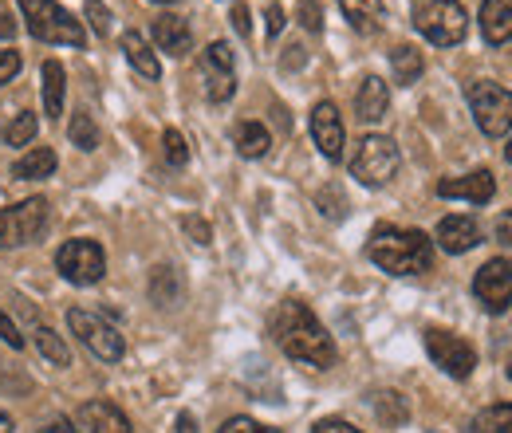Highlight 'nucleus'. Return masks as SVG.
<instances>
[{"label": "nucleus", "mask_w": 512, "mask_h": 433, "mask_svg": "<svg viewBox=\"0 0 512 433\" xmlns=\"http://www.w3.org/2000/svg\"><path fill=\"white\" fill-rule=\"evenodd\" d=\"M48 201L44 197H28V201H16L8 209H0V248H20V245H36L48 229Z\"/></svg>", "instance_id": "5"}, {"label": "nucleus", "mask_w": 512, "mask_h": 433, "mask_svg": "<svg viewBox=\"0 0 512 433\" xmlns=\"http://www.w3.org/2000/svg\"><path fill=\"white\" fill-rule=\"evenodd\" d=\"M233 142H237V154L241 158H264L268 146H272V134L260 123H241L233 130Z\"/></svg>", "instance_id": "26"}, {"label": "nucleus", "mask_w": 512, "mask_h": 433, "mask_svg": "<svg viewBox=\"0 0 512 433\" xmlns=\"http://www.w3.org/2000/svg\"><path fill=\"white\" fill-rule=\"evenodd\" d=\"M422 52L414 48V44H398L394 52H390V71H394V83H402V87H410V83H418V75H422Z\"/></svg>", "instance_id": "25"}, {"label": "nucleus", "mask_w": 512, "mask_h": 433, "mask_svg": "<svg viewBox=\"0 0 512 433\" xmlns=\"http://www.w3.org/2000/svg\"><path fill=\"white\" fill-rule=\"evenodd\" d=\"M320 205H323V213H327V217H335V221H339V217L347 213V201L339 197V189H323V193H320Z\"/></svg>", "instance_id": "35"}, {"label": "nucleus", "mask_w": 512, "mask_h": 433, "mask_svg": "<svg viewBox=\"0 0 512 433\" xmlns=\"http://www.w3.org/2000/svg\"><path fill=\"white\" fill-rule=\"evenodd\" d=\"M56 166H60L56 150H52V146H36V150H28L24 158H16L12 178H20V182H40V178H52Z\"/></svg>", "instance_id": "21"}, {"label": "nucleus", "mask_w": 512, "mask_h": 433, "mask_svg": "<svg viewBox=\"0 0 512 433\" xmlns=\"http://www.w3.org/2000/svg\"><path fill=\"white\" fill-rule=\"evenodd\" d=\"M0 433H12V418L4 410H0Z\"/></svg>", "instance_id": "47"}, {"label": "nucleus", "mask_w": 512, "mask_h": 433, "mask_svg": "<svg viewBox=\"0 0 512 433\" xmlns=\"http://www.w3.org/2000/svg\"><path fill=\"white\" fill-rule=\"evenodd\" d=\"M481 36L501 48L512 40V0H485L481 4Z\"/></svg>", "instance_id": "19"}, {"label": "nucleus", "mask_w": 512, "mask_h": 433, "mask_svg": "<svg viewBox=\"0 0 512 433\" xmlns=\"http://www.w3.org/2000/svg\"><path fill=\"white\" fill-rule=\"evenodd\" d=\"M217 433H264V426H256L253 418H229Z\"/></svg>", "instance_id": "39"}, {"label": "nucleus", "mask_w": 512, "mask_h": 433, "mask_svg": "<svg viewBox=\"0 0 512 433\" xmlns=\"http://www.w3.org/2000/svg\"><path fill=\"white\" fill-rule=\"evenodd\" d=\"M87 20H91V28H95V36H111V28H115V20H111V12H107V4L103 0H87Z\"/></svg>", "instance_id": "33"}, {"label": "nucleus", "mask_w": 512, "mask_h": 433, "mask_svg": "<svg viewBox=\"0 0 512 433\" xmlns=\"http://www.w3.org/2000/svg\"><path fill=\"white\" fill-rule=\"evenodd\" d=\"M264 20H268V36H280V32H284V24H288V20H284V8H280V4H272V8L264 12Z\"/></svg>", "instance_id": "40"}, {"label": "nucleus", "mask_w": 512, "mask_h": 433, "mask_svg": "<svg viewBox=\"0 0 512 433\" xmlns=\"http://www.w3.org/2000/svg\"><path fill=\"white\" fill-rule=\"evenodd\" d=\"M268 335L276 339V347L288 355V359H300L308 367H331L335 363V343L327 335L320 319L312 315L308 304L300 300H284L276 304V311L268 315Z\"/></svg>", "instance_id": "1"}, {"label": "nucleus", "mask_w": 512, "mask_h": 433, "mask_svg": "<svg viewBox=\"0 0 512 433\" xmlns=\"http://www.w3.org/2000/svg\"><path fill=\"white\" fill-rule=\"evenodd\" d=\"M16 4H20V12H24L28 32H32L40 44H67V48H83V44H87L83 24L67 12L60 0H16Z\"/></svg>", "instance_id": "3"}, {"label": "nucleus", "mask_w": 512, "mask_h": 433, "mask_svg": "<svg viewBox=\"0 0 512 433\" xmlns=\"http://www.w3.org/2000/svg\"><path fill=\"white\" fill-rule=\"evenodd\" d=\"M36 347H40V355H44L52 367H67V363H71V351H67L64 339H60L52 327H36Z\"/></svg>", "instance_id": "29"}, {"label": "nucleus", "mask_w": 512, "mask_h": 433, "mask_svg": "<svg viewBox=\"0 0 512 433\" xmlns=\"http://www.w3.org/2000/svg\"><path fill=\"white\" fill-rule=\"evenodd\" d=\"M178 433H197V422H193V414H182V418H178Z\"/></svg>", "instance_id": "46"}, {"label": "nucleus", "mask_w": 512, "mask_h": 433, "mask_svg": "<svg viewBox=\"0 0 512 433\" xmlns=\"http://www.w3.org/2000/svg\"><path fill=\"white\" fill-rule=\"evenodd\" d=\"M505 158L512 162V138H509V146H505Z\"/></svg>", "instance_id": "48"}, {"label": "nucleus", "mask_w": 512, "mask_h": 433, "mask_svg": "<svg viewBox=\"0 0 512 433\" xmlns=\"http://www.w3.org/2000/svg\"><path fill=\"white\" fill-rule=\"evenodd\" d=\"M16 71H20V52H0V87L12 83Z\"/></svg>", "instance_id": "37"}, {"label": "nucleus", "mask_w": 512, "mask_h": 433, "mask_svg": "<svg viewBox=\"0 0 512 433\" xmlns=\"http://www.w3.org/2000/svg\"><path fill=\"white\" fill-rule=\"evenodd\" d=\"M469 107H473V119L481 126V134L489 138H501L512 130V91H505L501 83H469Z\"/></svg>", "instance_id": "7"}, {"label": "nucleus", "mask_w": 512, "mask_h": 433, "mask_svg": "<svg viewBox=\"0 0 512 433\" xmlns=\"http://www.w3.org/2000/svg\"><path fill=\"white\" fill-rule=\"evenodd\" d=\"M473 296L481 300V308L501 315L512 308V260H489L481 264V272L473 276Z\"/></svg>", "instance_id": "11"}, {"label": "nucleus", "mask_w": 512, "mask_h": 433, "mask_svg": "<svg viewBox=\"0 0 512 433\" xmlns=\"http://www.w3.org/2000/svg\"><path fill=\"white\" fill-rule=\"evenodd\" d=\"M123 52H127L130 67H134L142 79H158V75H162V63H158L154 48L146 44L142 32H123Z\"/></svg>", "instance_id": "22"}, {"label": "nucleus", "mask_w": 512, "mask_h": 433, "mask_svg": "<svg viewBox=\"0 0 512 433\" xmlns=\"http://www.w3.org/2000/svg\"><path fill=\"white\" fill-rule=\"evenodd\" d=\"M398 166H402V154H398L394 138H386V134H367V138L359 142L355 158H351V178H359L363 186L379 189L398 174Z\"/></svg>", "instance_id": "6"}, {"label": "nucleus", "mask_w": 512, "mask_h": 433, "mask_svg": "<svg viewBox=\"0 0 512 433\" xmlns=\"http://www.w3.org/2000/svg\"><path fill=\"white\" fill-rule=\"evenodd\" d=\"M40 433H79V426H75L71 418H52Z\"/></svg>", "instance_id": "43"}, {"label": "nucleus", "mask_w": 512, "mask_h": 433, "mask_svg": "<svg viewBox=\"0 0 512 433\" xmlns=\"http://www.w3.org/2000/svg\"><path fill=\"white\" fill-rule=\"evenodd\" d=\"M67 134H71V142H75L79 150H95V146H99V126H95V119H91V115H83V111L71 119Z\"/></svg>", "instance_id": "31"}, {"label": "nucleus", "mask_w": 512, "mask_h": 433, "mask_svg": "<svg viewBox=\"0 0 512 433\" xmlns=\"http://www.w3.org/2000/svg\"><path fill=\"white\" fill-rule=\"evenodd\" d=\"M56 272L71 284H79V288L99 284L103 272H107V252L99 241H67L56 252Z\"/></svg>", "instance_id": "9"}, {"label": "nucleus", "mask_w": 512, "mask_h": 433, "mask_svg": "<svg viewBox=\"0 0 512 433\" xmlns=\"http://www.w3.org/2000/svg\"><path fill=\"white\" fill-rule=\"evenodd\" d=\"M312 433H363V430H355V426L343 422V418H320V422L312 426Z\"/></svg>", "instance_id": "38"}, {"label": "nucleus", "mask_w": 512, "mask_h": 433, "mask_svg": "<svg viewBox=\"0 0 512 433\" xmlns=\"http://www.w3.org/2000/svg\"><path fill=\"white\" fill-rule=\"evenodd\" d=\"M300 24H304L308 32H320V28H323L320 0H300Z\"/></svg>", "instance_id": "34"}, {"label": "nucleus", "mask_w": 512, "mask_h": 433, "mask_svg": "<svg viewBox=\"0 0 512 433\" xmlns=\"http://www.w3.org/2000/svg\"><path fill=\"white\" fill-rule=\"evenodd\" d=\"M493 193H497V182L489 170H473V174L438 182V197H457V201H473V205H489Z\"/></svg>", "instance_id": "14"}, {"label": "nucleus", "mask_w": 512, "mask_h": 433, "mask_svg": "<svg viewBox=\"0 0 512 433\" xmlns=\"http://www.w3.org/2000/svg\"><path fill=\"white\" fill-rule=\"evenodd\" d=\"M154 4H178V0H154Z\"/></svg>", "instance_id": "49"}, {"label": "nucleus", "mask_w": 512, "mask_h": 433, "mask_svg": "<svg viewBox=\"0 0 512 433\" xmlns=\"http://www.w3.org/2000/svg\"><path fill=\"white\" fill-rule=\"evenodd\" d=\"M154 44H158L162 52H170V56H186L193 48L190 24H186L182 16H174V12L154 16Z\"/></svg>", "instance_id": "17"}, {"label": "nucleus", "mask_w": 512, "mask_h": 433, "mask_svg": "<svg viewBox=\"0 0 512 433\" xmlns=\"http://www.w3.org/2000/svg\"><path fill=\"white\" fill-rule=\"evenodd\" d=\"M264 433H280V430H264Z\"/></svg>", "instance_id": "50"}, {"label": "nucleus", "mask_w": 512, "mask_h": 433, "mask_svg": "<svg viewBox=\"0 0 512 433\" xmlns=\"http://www.w3.org/2000/svg\"><path fill=\"white\" fill-rule=\"evenodd\" d=\"M12 32H16V20H12V16H8V8L0 4V40H8Z\"/></svg>", "instance_id": "44"}, {"label": "nucleus", "mask_w": 512, "mask_h": 433, "mask_svg": "<svg viewBox=\"0 0 512 433\" xmlns=\"http://www.w3.org/2000/svg\"><path fill=\"white\" fill-rule=\"evenodd\" d=\"M473 433H512V402H493L473 418Z\"/></svg>", "instance_id": "27"}, {"label": "nucleus", "mask_w": 512, "mask_h": 433, "mask_svg": "<svg viewBox=\"0 0 512 433\" xmlns=\"http://www.w3.org/2000/svg\"><path fill=\"white\" fill-rule=\"evenodd\" d=\"M509 378H512V363H509Z\"/></svg>", "instance_id": "51"}, {"label": "nucleus", "mask_w": 512, "mask_h": 433, "mask_svg": "<svg viewBox=\"0 0 512 433\" xmlns=\"http://www.w3.org/2000/svg\"><path fill=\"white\" fill-rule=\"evenodd\" d=\"M150 300H154L158 308H174V304L182 300V280H178V272H174L170 264H158V268L150 272Z\"/></svg>", "instance_id": "23"}, {"label": "nucleus", "mask_w": 512, "mask_h": 433, "mask_svg": "<svg viewBox=\"0 0 512 433\" xmlns=\"http://www.w3.org/2000/svg\"><path fill=\"white\" fill-rule=\"evenodd\" d=\"M426 351H430V359L449 374V378H469V374L477 371V351L461 339V335H453L446 327H426Z\"/></svg>", "instance_id": "10"}, {"label": "nucleus", "mask_w": 512, "mask_h": 433, "mask_svg": "<svg viewBox=\"0 0 512 433\" xmlns=\"http://www.w3.org/2000/svg\"><path fill=\"white\" fill-rule=\"evenodd\" d=\"M414 24H418V32H422L430 44L453 48V44H461L465 32H469V12H465L457 0H426V4L414 12Z\"/></svg>", "instance_id": "4"}, {"label": "nucleus", "mask_w": 512, "mask_h": 433, "mask_svg": "<svg viewBox=\"0 0 512 433\" xmlns=\"http://www.w3.org/2000/svg\"><path fill=\"white\" fill-rule=\"evenodd\" d=\"M497 237H501L505 245H512V213H505V217L497 221Z\"/></svg>", "instance_id": "45"}, {"label": "nucleus", "mask_w": 512, "mask_h": 433, "mask_svg": "<svg viewBox=\"0 0 512 433\" xmlns=\"http://www.w3.org/2000/svg\"><path fill=\"white\" fill-rule=\"evenodd\" d=\"M201 75H205V95H209L213 103L233 99V91H237V67H233V48H229L225 40H217V44L205 48Z\"/></svg>", "instance_id": "12"}, {"label": "nucleus", "mask_w": 512, "mask_h": 433, "mask_svg": "<svg viewBox=\"0 0 512 433\" xmlns=\"http://www.w3.org/2000/svg\"><path fill=\"white\" fill-rule=\"evenodd\" d=\"M79 430L83 433H130V418L115 402H83L79 406Z\"/></svg>", "instance_id": "15"}, {"label": "nucleus", "mask_w": 512, "mask_h": 433, "mask_svg": "<svg viewBox=\"0 0 512 433\" xmlns=\"http://www.w3.org/2000/svg\"><path fill=\"white\" fill-rule=\"evenodd\" d=\"M36 130H40V119H36L32 111H20L12 123L4 126V142H8V146H28V142L36 138Z\"/></svg>", "instance_id": "30"}, {"label": "nucleus", "mask_w": 512, "mask_h": 433, "mask_svg": "<svg viewBox=\"0 0 512 433\" xmlns=\"http://www.w3.org/2000/svg\"><path fill=\"white\" fill-rule=\"evenodd\" d=\"M0 339H4L8 347H16V351L24 347V335H20V327H16V323H12L4 311H0Z\"/></svg>", "instance_id": "36"}, {"label": "nucleus", "mask_w": 512, "mask_h": 433, "mask_svg": "<svg viewBox=\"0 0 512 433\" xmlns=\"http://www.w3.org/2000/svg\"><path fill=\"white\" fill-rule=\"evenodd\" d=\"M481 245V225L473 217H446L438 225V248L449 252V256H461L469 248Z\"/></svg>", "instance_id": "16"}, {"label": "nucleus", "mask_w": 512, "mask_h": 433, "mask_svg": "<svg viewBox=\"0 0 512 433\" xmlns=\"http://www.w3.org/2000/svg\"><path fill=\"white\" fill-rule=\"evenodd\" d=\"M64 63L60 60H44L40 67V95H44V115L48 119H60L64 115Z\"/></svg>", "instance_id": "20"}, {"label": "nucleus", "mask_w": 512, "mask_h": 433, "mask_svg": "<svg viewBox=\"0 0 512 433\" xmlns=\"http://www.w3.org/2000/svg\"><path fill=\"white\" fill-rule=\"evenodd\" d=\"M312 138L323 150V158L339 162L343 158V142H347V130H343V119L335 111V103H316L312 111Z\"/></svg>", "instance_id": "13"}, {"label": "nucleus", "mask_w": 512, "mask_h": 433, "mask_svg": "<svg viewBox=\"0 0 512 433\" xmlns=\"http://www.w3.org/2000/svg\"><path fill=\"white\" fill-rule=\"evenodd\" d=\"M355 111H359L363 123H379V119H386V111H390V87H386L379 75H367V79L359 83Z\"/></svg>", "instance_id": "18"}, {"label": "nucleus", "mask_w": 512, "mask_h": 433, "mask_svg": "<svg viewBox=\"0 0 512 433\" xmlns=\"http://www.w3.org/2000/svg\"><path fill=\"white\" fill-rule=\"evenodd\" d=\"M339 8L355 32H379L383 24V0H339Z\"/></svg>", "instance_id": "24"}, {"label": "nucleus", "mask_w": 512, "mask_h": 433, "mask_svg": "<svg viewBox=\"0 0 512 433\" xmlns=\"http://www.w3.org/2000/svg\"><path fill=\"white\" fill-rule=\"evenodd\" d=\"M186 229H190L193 237H197V245H209V225H205V221H197V217H186Z\"/></svg>", "instance_id": "42"}, {"label": "nucleus", "mask_w": 512, "mask_h": 433, "mask_svg": "<svg viewBox=\"0 0 512 433\" xmlns=\"http://www.w3.org/2000/svg\"><path fill=\"white\" fill-rule=\"evenodd\" d=\"M162 146H166V162L170 166H186L190 162V146H186V138L178 130H166L162 134Z\"/></svg>", "instance_id": "32"}, {"label": "nucleus", "mask_w": 512, "mask_h": 433, "mask_svg": "<svg viewBox=\"0 0 512 433\" xmlns=\"http://www.w3.org/2000/svg\"><path fill=\"white\" fill-rule=\"evenodd\" d=\"M67 327H71V331L87 343V351H91L95 359H103V363H119V359L127 355L123 335H119L103 315H95V311L71 308L67 311Z\"/></svg>", "instance_id": "8"}, {"label": "nucleus", "mask_w": 512, "mask_h": 433, "mask_svg": "<svg viewBox=\"0 0 512 433\" xmlns=\"http://www.w3.org/2000/svg\"><path fill=\"white\" fill-rule=\"evenodd\" d=\"M367 256L390 276H422L434 264V241L422 229H394L379 225L367 241Z\"/></svg>", "instance_id": "2"}, {"label": "nucleus", "mask_w": 512, "mask_h": 433, "mask_svg": "<svg viewBox=\"0 0 512 433\" xmlns=\"http://www.w3.org/2000/svg\"><path fill=\"white\" fill-rule=\"evenodd\" d=\"M375 414H379V422H386V426H402V422L410 418L406 398H402V394H394V390L375 394Z\"/></svg>", "instance_id": "28"}, {"label": "nucleus", "mask_w": 512, "mask_h": 433, "mask_svg": "<svg viewBox=\"0 0 512 433\" xmlns=\"http://www.w3.org/2000/svg\"><path fill=\"white\" fill-rule=\"evenodd\" d=\"M229 20H233V28H237V36H249V8H245V4H233V12H229Z\"/></svg>", "instance_id": "41"}]
</instances>
